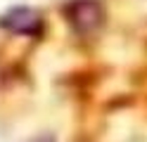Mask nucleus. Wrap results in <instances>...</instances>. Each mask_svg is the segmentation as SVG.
I'll list each match as a JSON object with an SVG mask.
<instances>
[{"mask_svg":"<svg viewBox=\"0 0 147 142\" xmlns=\"http://www.w3.org/2000/svg\"><path fill=\"white\" fill-rule=\"evenodd\" d=\"M40 14L31 7H14L3 17V26L22 36H36L40 31Z\"/></svg>","mask_w":147,"mask_h":142,"instance_id":"nucleus-2","label":"nucleus"},{"mask_svg":"<svg viewBox=\"0 0 147 142\" xmlns=\"http://www.w3.org/2000/svg\"><path fill=\"white\" fill-rule=\"evenodd\" d=\"M67 19L78 36H93L105 22V9L97 0H74L67 5Z\"/></svg>","mask_w":147,"mask_h":142,"instance_id":"nucleus-1","label":"nucleus"}]
</instances>
